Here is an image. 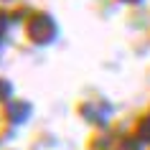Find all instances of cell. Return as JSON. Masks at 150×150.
<instances>
[]
</instances>
